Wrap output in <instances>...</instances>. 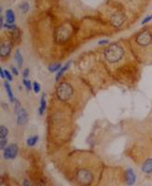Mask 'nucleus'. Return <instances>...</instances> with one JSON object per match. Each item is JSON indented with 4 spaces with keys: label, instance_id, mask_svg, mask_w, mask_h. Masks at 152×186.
<instances>
[{
    "label": "nucleus",
    "instance_id": "nucleus-1",
    "mask_svg": "<svg viewBox=\"0 0 152 186\" xmlns=\"http://www.w3.org/2000/svg\"><path fill=\"white\" fill-rule=\"evenodd\" d=\"M124 56V48L117 43L110 45L104 51V57L110 63L119 62Z\"/></svg>",
    "mask_w": 152,
    "mask_h": 186
},
{
    "label": "nucleus",
    "instance_id": "nucleus-2",
    "mask_svg": "<svg viewBox=\"0 0 152 186\" xmlns=\"http://www.w3.org/2000/svg\"><path fill=\"white\" fill-rule=\"evenodd\" d=\"M57 96L58 99L61 102H67L69 101L74 93V89L72 86L69 83H61L57 88Z\"/></svg>",
    "mask_w": 152,
    "mask_h": 186
},
{
    "label": "nucleus",
    "instance_id": "nucleus-3",
    "mask_svg": "<svg viewBox=\"0 0 152 186\" xmlns=\"http://www.w3.org/2000/svg\"><path fill=\"white\" fill-rule=\"evenodd\" d=\"M76 178H77V181L82 184L83 185H87L89 184L92 183L93 181V175L92 173L87 170H79L76 173Z\"/></svg>",
    "mask_w": 152,
    "mask_h": 186
},
{
    "label": "nucleus",
    "instance_id": "nucleus-4",
    "mask_svg": "<svg viewBox=\"0 0 152 186\" xmlns=\"http://www.w3.org/2000/svg\"><path fill=\"white\" fill-rule=\"evenodd\" d=\"M136 42L140 47H148L152 42V35L150 31L146 30L138 34L136 37Z\"/></svg>",
    "mask_w": 152,
    "mask_h": 186
},
{
    "label": "nucleus",
    "instance_id": "nucleus-5",
    "mask_svg": "<svg viewBox=\"0 0 152 186\" xmlns=\"http://www.w3.org/2000/svg\"><path fill=\"white\" fill-rule=\"evenodd\" d=\"M18 153H19L18 145L16 143H10L4 149L3 157L6 160H12L17 157Z\"/></svg>",
    "mask_w": 152,
    "mask_h": 186
},
{
    "label": "nucleus",
    "instance_id": "nucleus-6",
    "mask_svg": "<svg viewBox=\"0 0 152 186\" xmlns=\"http://www.w3.org/2000/svg\"><path fill=\"white\" fill-rule=\"evenodd\" d=\"M17 125L18 126H23L28 122V113L23 108L20 107L17 112Z\"/></svg>",
    "mask_w": 152,
    "mask_h": 186
},
{
    "label": "nucleus",
    "instance_id": "nucleus-7",
    "mask_svg": "<svg viewBox=\"0 0 152 186\" xmlns=\"http://www.w3.org/2000/svg\"><path fill=\"white\" fill-rule=\"evenodd\" d=\"M11 51V44L9 41H5V42H2L1 44V47H0V55L2 58H5V57H7L9 55Z\"/></svg>",
    "mask_w": 152,
    "mask_h": 186
},
{
    "label": "nucleus",
    "instance_id": "nucleus-8",
    "mask_svg": "<svg viewBox=\"0 0 152 186\" xmlns=\"http://www.w3.org/2000/svg\"><path fill=\"white\" fill-rule=\"evenodd\" d=\"M125 179H126V184L127 185L132 186L135 184L137 181V176L132 169H128L125 172Z\"/></svg>",
    "mask_w": 152,
    "mask_h": 186
},
{
    "label": "nucleus",
    "instance_id": "nucleus-9",
    "mask_svg": "<svg viewBox=\"0 0 152 186\" xmlns=\"http://www.w3.org/2000/svg\"><path fill=\"white\" fill-rule=\"evenodd\" d=\"M142 171L146 174L152 173V158L147 159L142 165Z\"/></svg>",
    "mask_w": 152,
    "mask_h": 186
},
{
    "label": "nucleus",
    "instance_id": "nucleus-10",
    "mask_svg": "<svg viewBox=\"0 0 152 186\" xmlns=\"http://www.w3.org/2000/svg\"><path fill=\"white\" fill-rule=\"evenodd\" d=\"M5 18H6V20H7V23H14L15 21V14L13 12V10L11 8H7L6 10V13H5Z\"/></svg>",
    "mask_w": 152,
    "mask_h": 186
},
{
    "label": "nucleus",
    "instance_id": "nucleus-11",
    "mask_svg": "<svg viewBox=\"0 0 152 186\" xmlns=\"http://www.w3.org/2000/svg\"><path fill=\"white\" fill-rule=\"evenodd\" d=\"M4 86H5V89H6V91H7V97H8L9 101L13 102L16 99L14 98V95H13V92H12L10 84H9L7 81H6V82L4 83Z\"/></svg>",
    "mask_w": 152,
    "mask_h": 186
},
{
    "label": "nucleus",
    "instance_id": "nucleus-12",
    "mask_svg": "<svg viewBox=\"0 0 152 186\" xmlns=\"http://www.w3.org/2000/svg\"><path fill=\"white\" fill-rule=\"evenodd\" d=\"M46 109V95L43 94L40 101V106H39V114L40 116H43L45 114V111Z\"/></svg>",
    "mask_w": 152,
    "mask_h": 186
},
{
    "label": "nucleus",
    "instance_id": "nucleus-13",
    "mask_svg": "<svg viewBox=\"0 0 152 186\" xmlns=\"http://www.w3.org/2000/svg\"><path fill=\"white\" fill-rule=\"evenodd\" d=\"M70 65H71V62L69 61L67 64H65L64 66H62V67H61V69H60V70L58 72V74H57V76H56V80H57V81H59V80L60 79V77H61V76L64 75V73H65V72H66V71L69 69Z\"/></svg>",
    "mask_w": 152,
    "mask_h": 186
},
{
    "label": "nucleus",
    "instance_id": "nucleus-14",
    "mask_svg": "<svg viewBox=\"0 0 152 186\" xmlns=\"http://www.w3.org/2000/svg\"><path fill=\"white\" fill-rule=\"evenodd\" d=\"M15 61H17L19 67L22 66V64H23V57H22V54L20 53V51L19 49H17L16 52H15Z\"/></svg>",
    "mask_w": 152,
    "mask_h": 186
},
{
    "label": "nucleus",
    "instance_id": "nucleus-15",
    "mask_svg": "<svg viewBox=\"0 0 152 186\" xmlns=\"http://www.w3.org/2000/svg\"><path fill=\"white\" fill-rule=\"evenodd\" d=\"M38 140H39V137H38L37 135L31 136V137H29V138L27 139V141H26L27 145H28L29 147H33V146H34V145L36 144V143L38 142Z\"/></svg>",
    "mask_w": 152,
    "mask_h": 186
},
{
    "label": "nucleus",
    "instance_id": "nucleus-16",
    "mask_svg": "<svg viewBox=\"0 0 152 186\" xmlns=\"http://www.w3.org/2000/svg\"><path fill=\"white\" fill-rule=\"evenodd\" d=\"M8 134V129L7 128H6L5 126H1L0 127V140H7Z\"/></svg>",
    "mask_w": 152,
    "mask_h": 186
},
{
    "label": "nucleus",
    "instance_id": "nucleus-17",
    "mask_svg": "<svg viewBox=\"0 0 152 186\" xmlns=\"http://www.w3.org/2000/svg\"><path fill=\"white\" fill-rule=\"evenodd\" d=\"M20 9L22 13H27L30 9V6L27 2H24V3H21L20 5Z\"/></svg>",
    "mask_w": 152,
    "mask_h": 186
},
{
    "label": "nucleus",
    "instance_id": "nucleus-18",
    "mask_svg": "<svg viewBox=\"0 0 152 186\" xmlns=\"http://www.w3.org/2000/svg\"><path fill=\"white\" fill-rule=\"evenodd\" d=\"M62 67V64L61 63H57V64H53V65H50L48 67V70L50 72H59Z\"/></svg>",
    "mask_w": 152,
    "mask_h": 186
},
{
    "label": "nucleus",
    "instance_id": "nucleus-19",
    "mask_svg": "<svg viewBox=\"0 0 152 186\" xmlns=\"http://www.w3.org/2000/svg\"><path fill=\"white\" fill-rule=\"evenodd\" d=\"M22 83H23V85L25 86V88L28 90H31V88H33V84H32V82L30 80H28L26 78H23L22 79Z\"/></svg>",
    "mask_w": 152,
    "mask_h": 186
},
{
    "label": "nucleus",
    "instance_id": "nucleus-20",
    "mask_svg": "<svg viewBox=\"0 0 152 186\" xmlns=\"http://www.w3.org/2000/svg\"><path fill=\"white\" fill-rule=\"evenodd\" d=\"M33 91H34V93H39L40 92V90H41V86H40V84L38 83V82H33Z\"/></svg>",
    "mask_w": 152,
    "mask_h": 186
},
{
    "label": "nucleus",
    "instance_id": "nucleus-21",
    "mask_svg": "<svg viewBox=\"0 0 152 186\" xmlns=\"http://www.w3.org/2000/svg\"><path fill=\"white\" fill-rule=\"evenodd\" d=\"M4 28H7L8 30H17V26L15 24H10V23H5L4 24Z\"/></svg>",
    "mask_w": 152,
    "mask_h": 186
},
{
    "label": "nucleus",
    "instance_id": "nucleus-22",
    "mask_svg": "<svg viewBox=\"0 0 152 186\" xmlns=\"http://www.w3.org/2000/svg\"><path fill=\"white\" fill-rule=\"evenodd\" d=\"M4 71H5V75H6V78L7 79V81H8V82L12 81L13 78H12V75H11L10 72L7 71V70H5V69H4Z\"/></svg>",
    "mask_w": 152,
    "mask_h": 186
},
{
    "label": "nucleus",
    "instance_id": "nucleus-23",
    "mask_svg": "<svg viewBox=\"0 0 152 186\" xmlns=\"http://www.w3.org/2000/svg\"><path fill=\"white\" fill-rule=\"evenodd\" d=\"M152 20V15H149V16H147L142 21H141V24H146V23H148L149 21H150Z\"/></svg>",
    "mask_w": 152,
    "mask_h": 186
},
{
    "label": "nucleus",
    "instance_id": "nucleus-24",
    "mask_svg": "<svg viewBox=\"0 0 152 186\" xmlns=\"http://www.w3.org/2000/svg\"><path fill=\"white\" fill-rule=\"evenodd\" d=\"M29 75H30V70L28 68H25L24 71H23V77L24 78H28Z\"/></svg>",
    "mask_w": 152,
    "mask_h": 186
},
{
    "label": "nucleus",
    "instance_id": "nucleus-25",
    "mask_svg": "<svg viewBox=\"0 0 152 186\" xmlns=\"http://www.w3.org/2000/svg\"><path fill=\"white\" fill-rule=\"evenodd\" d=\"M11 71H12V73L15 75H19V72H18V69L16 68V67H14V66H12L11 67Z\"/></svg>",
    "mask_w": 152,
    "mask_h": 186
},
{
    "label": "nucleus",
    "instance_id": "nucleus-26",
    "mask_svg": "<svg viewBox=\"0 0 152 186\" xmlns=\"http://www.w3.org/2000/svg\"><path fill=\"white\" fill-rule=\"evenodd\" d=\"M0 74H1V77H2V78H6V75H5V71H4V69H3V68H1V69H0Z\"/></svg>",
    "mask_w": 152,
    "mask_h": 186
},
{
    "label": "nucleus",
    "instance_id": "nucleus-27",
    "mask_svg": "<svg viewBox=\"0 0 152 186\" xmlns=\"http://www.w3.org/2000/svg\"><path fill=\"white\" fill-rule=\"evenodd\" d=\"M109 43V40H102V41H99L98 44L99 45H103V44H108Z\"/></svg>",
    "mask_w": 152,
    "mask_h": 186
},
{
    "label": "nucleus",
    "instance_id": "nucleus-28",
    "mask_svg": "<svg viewBox=\"0 0 152 186\" xmlns=\"http://www.w3.org/2000/svg\"><path fill=\"white\" fill-rule=\"evenodd\" d=\"M23 186H31V184H30V183H29L28 181H24V183H23Z\"/></svg>",
    "mask_w": 152,
    "mask_h": 186
}]
</instances>
